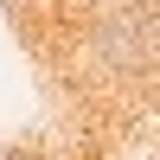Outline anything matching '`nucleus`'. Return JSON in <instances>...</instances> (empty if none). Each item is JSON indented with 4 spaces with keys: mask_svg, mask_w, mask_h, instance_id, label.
Returning <instances> with one entry per match:
<instances>
[{
    "mask_svg": "<svg viewBox=\"0 0 160 160\" xmlns=\"http://www.w3.org/2000/svg\"><path fill=\"white\" fill-rule=\"evenodd\" d=\"M0 160H32V154H19V148H0Z\"/></svg>",
    "mask_w": 160,
    "mask_h": 160,
    "instance_id": "f03ea898",
    "label": "nucleus"
},
{
    "mask_svg": "<svg viewBox=\"0 0 160 160\" xmlns=\"http://www.w3.org/2000/svg\"><path fill=\"white\" fill-rule=\"evenodd\" d=\"M141 51H148V13H109L96 26V58L109 71H135Z\"/></svg>",
    "mask_w": 160,
    "mask_h": 160,
    "instance_id": "f257e3e1",
    "label": "nucleus"
}]
</instances>
